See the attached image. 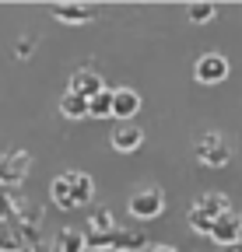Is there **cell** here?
Returning a JSON list of instances; mask_svg holds the SVG:
<instances>
[{"label": "cell", "mask_w": 242, "mask_h": 252, "mask_svg": "<svg viewBox=\"0 0 242 252\" xmlns=\"http://www.w3.org/2000/svg\"><path fill=\"white\" fill-rule=\"evenodd\" d=\"M49 196L60 210H81L95 200V179L88 172H64L49 186Z\"/></svg>", "instance_id": "cell-1"}, {"label": "cell", "mask_w": 242, "mask_h": 252, "mask_svg": "<svg viewBox=\"0 0 242 252\" xmlns=\"http://www.w3.org/2000/svg\"><path fill=\"white\" fill-rule=\"evenodd\" d=\"M127 210H130V217H137V220H155V217H162V210H165V193H162L158 186H140V189H134V193H130Z\"/></svg>", "instance_id": "cell-2"}, {"label": "cell", "mask_w": 242, "mask_h": 252, "mask_svg": "<svg viewBox=\"0 0 242 252\" xmlns=\"http://www.w3.org/2000/svg\"><path fill=\"white\" fill-rule=\"evenodd\" d=\"M197 161L204 165V168H225L228 161H232V147L225 144V137L221 133H204L200 140H197Z\"/></svg>", "instance_id": "cell-3"}, {"label": "cell", "mask_w": 242, "mask_h": 252, "mask_svg": "<svg viewBox=\"0 0 242 252\" xmlns=\"http://www.w3.org/2000/svg\"><path fill=\"white\" fill-rule=\"evenodd\" d=\"M228 60L221 56V53H204L197 63H193V77L200 81V84H221V81H228Z\"/></svg>", "instance_id": "cell-4"}, {"label": "cell", "mask_w": 242, "mask_h": 252, "mask_svg": "<svg viewBox=\"0 0 242 252\" xmlns=\"http://www.w3.org/2000/svg\"><path fill=\"white\" fill-rule=\"evenodd\" d=\"M210 242L221 245H239L242 242V214L239 210H225L214 224H210Z\"/></svg>", "instance_id": "cell-5"}, {"label": "cell", "mask_w": 242, "mask_h": 252, "mask_svg": "<svg viewBox=\"0 0 242 252\" xmlns=\"http://www.w3.org/2000/svg\"><path fill=\"white\" fill-rule=\"evenodd\" d=\"M67 91H74V94H81V98H88V102H92L99 91H105V81H102V74H99V70H92V67H81V70H74V74H70Z\"/></svg>", "instance_id": "cell-6"}, {"label": "cell", "mask_w": 242, "mask_h": 252, "mask_svg": "<svg viewBox=\"0 0 242 252\" xmlns=\"http://www.w3.org/2000/svg\"><path fill=\"white\" fill-rule=\"evenodd\" d=\"M109 144H112L116 154H134L144 144V130H140V126H130V123H119V126H112Z\"/></svg>", "instance_id": "cell-7"}, {"label": "cell", "mask_w": 242, "mask_h": 252, "mask_svg": "<svg viewBox=\"0 0 242 252\" xmlns=\"http://www.w3.org/2000/svg\"><path fill=\"white\" fill-rule=\"evenodd\" d=\"M140 112V94L134 88H116V105H112V119L119 123H130Z\"/></svg>", "instance_id": "cell-8"}, {"label": "cell", "mask_w": 242, "mask_h": 252, "mask_svg": "<svg viewBox=\"0 0 242 252\" xmlns=\"http://www.w3.org/2000/svg\"><path fill=\"white\" fill-rule=\"evenodd\" d=\"M60 116L64 119H88L92 116V102L81 98V94H74V91H64L60 94Z\"/></svg>", "instance_id": "cell-9"}, {"label": "cell", "mask_w": 242, "mask_h": 252, "mask_svg": "<svg viewBox=\"0 0 242 252\" xmlns=\"http://www.w3.org/2000/svg\"><path fill=\"white\" fill-rule=\"evenodd\" d=\"M56 252H88L92 249V238H88L84 231L77 228H64V231H56Z\"/></svg>", "instance_id": "cell-10"}, {"label": "cell", "mask_w": 242, "mask_h": 252, "mask_svg": "<svg viewBox=\"0 0 242 252\" xmlns=\"http://www.w3.org/2000/svg\"><path fill=\"white\" fill-rule=\"evenodd\" d=\"M53 18L64 25H84V21H92V11L84 4H53Z\"/></svg>", "instance_id": "cell-11"}, {"label": "cell", "mask_w": 242, "mask_h": 252, "mask_svg": "<svg viewBox=\"0 0 242 252\" xmlns=\"http://www.w3.org/2000/svg\"><path fill=\"white\" fill-rule=\"evenodd\" d=\"M193 207H197L200 214H207L210 220H218L225 210H232V203H228V196H225V193H204Z\"/></svg>", "instance_id": "cell-12"}, {"label": "cell", "mask_w": 242, "mask_h": 252, "mask_svg": "<svg viewBox=\"0 0 242 252\" xmlns=\"http://www.w3.org/2000/svg\"><path fill=\"white\" fill-rule=\"evenodd\" d=\"M112 105H116V88H105L92 98V116L95 119H112Z\"/></svg>", "instance_id": "cell-13"}, {"label": "cell", "mask_w": 242, "mask_h": 252, "mask_svg": "<svg viewBox=\"0 0 242 252\" xmlns=\"http://www.w3.org/2000/svg\"><path fill=\"white\" fill-rule=\"evenodd\" d=\"M0 249H4V252H18L21 249V231L7 217H0Z\"/></svg>", "instance_id": "cell-14"}, {"label": "cell", "mask_w": 242, "mask_h": 252, "mask_svg": "<svg viewBox=\"0 0 242 252\" xmlns=\"http://www.w3.org/2000/svg\"><path fill=\"white\" fill-rule=\"evenodd\" d=\"M218 18V7L214 4H190V21L193 25H207Z\"/></svg>", "instance_id": "cell-15"}, {"label": "cell", "mask_w": 242, "mask_h": 252, "mask_svg": "<svg viewBox=\"0 0 242 252\" xmlns=\"http://www.w3.org/2000/svg\"><path fill=\"white\" fill-rule=\"evenodd\" d=\"M140 252H179V249H172V245H162V242H155V245H147V249H140Z\"/></svg>", "instance_id": "cell-16"}, {"label": "cell", "mask_w": 242, "mask_h": 252, "mask_svg": "<svg viewBox=\"0 0 242 252\" xmlns=\"http://www.w3.org/2000/svg\"><path fill=\"white\" fill-rule=\"evenodd\" d=\"M28 252H56V245H42V242H35V245L28 249Z\"/></svg>", "instance_id": "cell-17"}, {"label": "cell", "mask_w": 242, "mask_h": 252, "mask_svg": "<svg viewBox=\"0 0 242 252\" xmlns=\"http://www.w3.org/2000/svg\"><path fill=\"white\" fill-rule=\"evenodd\" d=\"M218 252H242V242H239V245H221Z\"/></svg>", "instance_id": "cell-18"}, {"label": "cell", "mask_w": 242, "mask_h": 252, "mask_svg": "<svg viewBox=\"0 0 242 252\" xmlns=\"http://www.w3.org/2000/svg\"><path fill=\"white\" fill-rule=\"evenodd\" d=\"M116 252H137V249H116Z\"/></svg>", "instance_id": "cell-19"}, {"label": "cell", "mask_w": 242, "mask_h": 252, "mask_svg": "<svg viewBox=\"0 0 242 252\" xmlns=\"http://www.w3.org/2000/svg\"><path fill=\"white\" fill-rule=\"evenodd\" d=\"M0 252H4V249H0Z\"/></svg>", "instance_id": "cell-20"}]
</instances>
